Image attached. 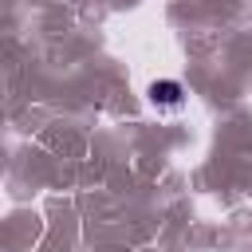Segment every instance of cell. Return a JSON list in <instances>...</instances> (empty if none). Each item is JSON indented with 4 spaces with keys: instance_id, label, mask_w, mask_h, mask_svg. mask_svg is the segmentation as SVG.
Listing matches in <instances>:
<instances>
[{
    "instance_id": "6da1fadb",
    "label": "cell",
    "mask_w": 252,
    "mask_h": 252,
    "mask_svg": "<svg viewBox=\"0 0 252 252\" xmlns=\"http://www.w3.org/2000/svg\"><path fill=\"white\" fill-rule=\"evenodd\" d=\"M150 102L161 106V110H181V106H185V91H181V83L161 79V83L150 87Z\"/></svg>"
}]
</instances>
